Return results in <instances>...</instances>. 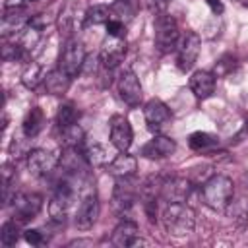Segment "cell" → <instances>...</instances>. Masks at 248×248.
I'll use <instances>...</instances> for the list:
<instances>
[{"mask_svg": "<svg viewBox=\"0 0 248 248\" xmlns=\"http://www.w3.org/2000/svg\"><path fill=\"white\" fill-rule=\"evenodd\" d=\"M43 128H45V112H43V108L41 107H31L29 112L25 114V118H23V124H21L23 136L25 138H35Z\"/></svg>", "mask_w": 248, "mask_h": 248, "instance_id": "7402d4cb", "label": "cell"}, {"mask_svg": "<svg viewBox=\"0 0 248 248\" xmlns=\"http://www.w3.org/2000/svg\"><path fill=\"white\" fill-rule=\"evenodd\" d=\"M72 79H74V78H70L64 70L54 68V70L46 72L45 81H43V87H45V91L50 93V95H64V93L70 89Z\"/></svg>", "mask_w": 248, "mask_h": 248, "instance_id": "44dd1931", "label": "cell"}, {"mask_svg": "<svg viewBox=\"0 0 248 248\" xmlns=\"http://www.w3.org/2000/svg\"><path fill=\"white\" fill-rule=\"evenodd\" d=\"M12 207H14V219L25 223L29 219H35L43 209V196L35 192H19L12 202Z\"/></svg>", "mask_w": 248, "mask_h": 248, "instance_id": "ba28073f", "label": "cell"}, {"mask_svg": "<svg viewBox=\"0 0 248 248\" xmlns=\"http://www.w3.org/2000/svg\"><path fill=\"white\" fill-rule=\"evenodd\" d=\"M244 4H246V6H248V0H246V2H244Z\"/></svg>", "mask_w": 248, "mask_h": 248, "instance_id": "f6af8a7d", "label": "cell"}, {"mask_svg": "<svg viewBox=\"0 0 248 248\" xmlns=\"http://www.w3.org/2000/svg\"><path fill=\"white\" fill-rule=\"evenodd\" d=\"M188 147L192 151H211L219 147V138L209 132H194L188 136Z\"/></svg>", "mask_w": 248, "mask_h": 248, "instance_id": "cb8c5ba5", "label": "cell"}, {"mask_svg": "<svg viewBox=\"0 0 248 248\" xmlns=\"http://www.w3.org/2000/svg\"><path fill=\"white\" fill-rule=\"evenodd\" d=\"M200 46H202V39L196 31H184L178 37L176 43V66L180 72H190L198 60L200 54Z\"/></svg>", "mask_w": 248, "mask_h": 248, "instance_id": "8992f818", "label": "cell"}, {"mask_svg": "<svg viewBox=\"0 0 248 248\" xmlns=\"http://www.w3.org/2000/svg\"><path fill=\"white\" fill-rule=\"evenodd\" d=\"M85 48L83 43L78 41L76 37H70L64 41L60 56H58V68L64 70L70 78H76L78 74H81L83 62H85Z\"/></svg>", "mask_w": 248, "mask_h": 248, "instance_id": "5b68a950", "label": "cell"}, {"mask_svg": "<svg viewBox=\"0 0 248 248\" xmlns=\"http://www.w3.org/2000/svg\"><path fill=\"white\" fill-rule=\"evenodd\" d=\"M48 23H50V19L46 17V14H35V16L29 17V25L35 27V29H39V31H43Z\"/></svg>", "mask_w": 248, "mask_h": 248, "instance_id": "f35d334b", "label": "cell"}, {"mask_svg": "<svg viewBox=\"0 0 248 248\" xmlns=\"http://www.w3.org/2000/svg\"><path fill=\"white\" fill-rule=\"evenodd\" d=\"M236 68V58L232 56V54H225V56H221L217 62H215V66H213V74L219 78V76H227L229 72H232Z\"/></svg>", "mask_w": 248, "mask_h": 248, "instance_id": "1f68e13d", "label": "cell"}, {"mask_svg": "<svg viewBox=\"0 0 248 248\" xmlns=\"http://www.w3.org/2000/svg\"><path fill=\"white\" fill-rule=\"evenodd\" d=\"M79 118V110L74 103H62L58 107V112H56V126L62 130V128H68L72 124H76Z\"/></svg>", "mask_w": 248, "mask_h": 248, "instance_id": "f546056e", "label": "cell"}, {"mask_svg": "<svg viewBox=\"0 0 248 248\" xmlns=\"http://www.w3.org/2000/svg\"><path fill=\"white\" fill-rule=\"evenodd\" d=\"M126 56V41L120 39V37H108L103 46H101V52H99V58H101V66L103 68H110L114 70Z\"/></svg>", "mask_w": 248, "mask_h": 248, "instance_id": "9a60e30c", "label": "cell"}, {"mask_svg": "<svg viewBox=\"0 0 248 248\" xmlns=\"http://www.w3.org/2000/svg\"><path fill=\"white\" fill-rule=\"evenodd\" d=\"M180 31H178V23L172 16L169 14H161L155 17V46L159 52L167 54L170 50L176 48Z\"/></svg>", "mask_w": 248, "mask_h": 248, "instance_id": "52a82bcc", "label": "cell"}, {"mask_svg": "<svg viewBox=\"0 0 248 248\" xmlns=\"http://www.w3.org/2000/svg\"><path fill=\"white\" fill-rule=\"evenodd\" d=\"M23 238H25L31 246H41V244H45V234H43L41 231H37V229H27V231H23Z\"/></svg>", "mask_w": 248, "mask_h": 248, "instance_id": "d590c367", "label": "cell"}, {"mask_svg": "<svg viewBox=\"0 0 248 248\" xmlns=\"http://www.w3.org/2000/svg\"><path fill=\"white\" fill-rule=\"evenodd\" d=\"M234 196V184L225 174H211L202 186H200V198L203 205H207L213 211H227L229 203Z\"/></svg>", "mask_w": 248, "mask_h": 248, "instance_id": "6da1fadb", "label": "cell"}, {"mask_svg": "<svg viewBox=\"0 0 248 248\" xmlns=\"http://www.w3.org/2000/svg\"><path fill=\"white\" fill-rule=\"evenodd\" d=\"M188 85H190V91L196 95V99L203 101V99H209L215 93L217 76L213 72H207V70H198V72L192 74Z\"/></svg>", "mask_w": 248, "mask_h": 248, "instance_id": "e0dca14e", "label": "cell"}, {"mask_svg": "<svg viewBox=\"0 0 248 248\" xmlns=\"http://www.w3.org/2000/svg\"><path fill=\"white\" fill-rule=\"evenodd\" d=\"M110 17H112L110 6H107V4H93L83 14V19L87 25H101V23H107Z\"/></svg>", "mask_w": 248, "mask_h": 248, "instance_id": "f1b7e54d", "label": "cell"}, {"mask_svg": "<svg viewBox=\"0 0 248 248\" xmlns=\"http://www.w3.org/2000/svg\"><path fill=\"white\" fill-rule=\"evenodd\" d=\"M192 180L188 176H169L161 180L159 188V198L165 200L167 203H176V202H186L190 192H192Z\"/></svg>", "mask_w": 248, "mask_h": 248, "instance_id": "9c48e42d", "label": "cell"}, {"mask_svg": "<svg viewBox=\"0 0 248 248\" xmlns=\"http://www.w3.org/2000/svg\"><path fill=\"white\" fill-rule=\"evenodd\" d=\"M83 244H91V240H74L68 246H83Z\"/></svg>", "mask_w": 248, "mask_h": 248, "instance_id": "b9f144b4", "label": "cell"}, {"mask_svg": "<svg viewBox=\"0 0 248 248\" xmlns=\"http://www.w3.org/2000/svg\"><path fill=\"white\" fill-rule=\"evenodd\" d=\"M60 140H62V145L64 147H83L85 145V134L81 130V126L76 122L68 128H62L60 130Z\"/></svg>", "mask_w": 248, "mask_h": 248, "instance_id": "83f0119b", "label": "cell"}, {"mask_svg": "<svg viewBox=\"0 0 248 248\" xmlns=\"http://www.w3.org/2000/svg\"><path fill=\"white\" fill-rule=\"evenodd\" d=\"M207 2V6H209V10L215 14V16H219V14H223V10H225V6H223V2L221 0H205Z\"/></svg>", "mask_w": 248, "mask_h": 248, "instance_id": "60d3db41", "label": "cell"}, {"mask_svg": "<svg viewBox=\"0 0 248 248\" xmlns=\"http://www.w3.org/2000/svg\"><path fill=\"white\" fill-rule=\"evenodd\" d=\"M138 10H140V0H114L110 4V16L122 23L132 21Z\"/></svg>", "mask_w": 248, "mask_h": 248, "instance_id": "603a6c76", "label": "cell"}, {"mask_svg": "<svg viewBox=\"0 0 248 248\" xmlns=\"http://www.w3.org/2000/svg\"><path fill=\"white\" fill-rule=\"evenodd\" d=\"M60 163V157L46 149H31L27 155V169L33 176H46L50 174L56 165Z\"/></svg>", "mask_w": 248, "mask_h": 248, "instance_id": "4fadbf2b", "label": "cell"}, {"mask_svg": "<svg viewBox=\"0 0 248 248\" xmlns=\"http://www.w3.org/2000/svg\"><path fill=\"white\" fill-rule=\"evenodd\" d=\"M136 169H138V161L134 155L126 153V151H120L108 165H107V172L114 178H122V176H132L136 174Z\"/></svg>", "mask_w": 248, "mask_h": 248, "instance_id": "ffe728a7", "label": "cell"}, {"mask_svg": "<svg viewBox=\"0 0 248 248\" xmlns=\"http://www.w3.org/2000/svg\"><path fill=\"white\" fill-rule=\"evenodd\" d=\"M244 217L248 219V202H246V207H244Z\"/></svg>", "mask_w": 248, "mask_h": 248, "instance_id": "7bdbcfd3", "label": "cell"}, {"mask_svg": "<svg viewBox=\"0 0 248 248\" xmlns=\"http://www.w3.org/2000/svg\"><path fill=\"white\" fill-rule=\"evenodd\" d=\"M140 184L141 182L134 174L116 178V184H114V190H112V200H110V205H112L116 215H122V217L128 219V213L132 211V207L136 203V198L140 194Z\"/></svg>", "mask_w": 248, "mask_h": 248, "instance_id": "3957f363", "label": "cell"}, {"mask_svg": "<svg viewBox=\"0 0 248 248\" xmlns=\"http://www.w3.org/2000/svg\"><path fill=\"white\" fill-rule=\"evenodd\" d=\"M116 87H118V95L120 99L128 105V107H138L141 103L143 91H141V83L138 79V76L134 74V70L126 68L120 72L118 79H116Z\"/></svg>", "mask_w": 248, "mask_h": 248, "instance_id": "30bf717a", "label": "cell"}, {"mask_svg": "<svg viewBox=\"0 0 248 248\" xmlns=\"http://www.w3.org/2000/svg\"><path fill=\"white\" fill-rule=\"evenodd\" d=\"M108 130H110V143L118 151H128L132 145V140H134L130 120L124 118L122 114H114L108 122Z\"/></svg>", "mask_w": 248, "mask_h": 248, "instance_id": "5bb4252c", "label": "cell"}, {"mask_svg": "<svg viewBox=\"0 0 248 248\" xmlns=\"http://www.w3.org/2000/svg\"><path fill=\"white\" fill-rule=\"evenodd\" d=\"M170 2H172V0H147V8H149L151 14L161 16V14H167Z\"/></svg>", "mask_w": 248, "mask_h": 248, "instance_id": "8d00e7d4", "label": "cell"}, {"mask_svg": "<svg viewBox=\"0 0 248 248\" xmlns=\"http://www.w3.org/2000/svg\"><path fill=\"white\" fill-rule=\"evenodd\" d=\"M105 27H107V35L108 37H120V39H124V35H126V23H122V21H118L114 17H110L105 23Z\"/></svg>", "mask_w": 248, "mask_h": 248, "instance_id": "d6a6232c", "label": "cell"}, {"mask_svg": "<svg viewBox=\"0 0 248 248\" xmlns=\"http://www.w3.org/2000/svg\"><path fill=\"white\" fill-rule=\"evenodd\" d=\"M246 126H248V116H246Z\"/></svg>", "mask_w": 248, "mask_h": 248, "instance_id": "ee69618b", "label": "cell"}, {"mask_svg": "<svg viewBox=\"0 0 248 248\" xmlns=\"http://www.w3.org/2000/svg\"><path fill=\"white\" fill-rule=\"evenodd\" d=\"M211 176V169L209 167H196V169H192V172H190V180H192V184H203L207 178Z\"/></svg>", "mask_w": 248, "mask_h": 248, "instance_id": "e575fe53", "label": "cell"}, {"mask_svg": "<svg viewBox=\"0 0 248 248\" xmlns=\"http://www.w3.org/2000/svg\"><path fill=\"white\" fill-rule=\"evenodd\" d=\"M0 176H2V184H14V178H16V165L4 163V165H2V170H0Z\"/></svg>", "mask_w": 248, "mask_h": 248, "instance_id": "74e56055", "label": "cell"}, {"mask_svg": "<svg viewBox=\"0 0 248 248\" xmlns=\"http://www.w3.org/2000/svg\"><path fill=\"white\" fill-rule=\"evenodd\" d=\"M99 209H101V205H99L97 194H95V192L85 194V196L81 198V202H79L78 211H76V219H74L76 227H78L79 231H89V229L97 223Z\"/></svg>", "mask_w": 248, "mask_h": 248, "instance_id": "7c38bea8", "label": "cell"}, {"mask_svg": "<svg viewBox=\"0 0 248 248\" xmlns=\"http://www.w3.org/2000/svg\"><path fill=\"white\" fill-rule=\"evenodd\" d=\"M29 2H35V0H29Z\"/></svg>", "mask_w": 248, "mask_h": 248, "instance_id": "bcb514c9", "label": "cell"}, {"mask_svg": "<svg viewBox=\"0 0 248 248\" xmlns=\"http://www.w3.org/2000/svg\"><path fill=\"white\" fill-rule=\"evenodd\" d=\"M143 118H145L147 128L153 134H159L172 120V112H170V108L161 99H149L145 103V107H143Z\"/></svg>", "mask_w": 248, "mask_h": 248, "instance_id": "8fae6325", "label": "cell"}, {"mask_svg": "<svg viewBox=\"0 0 248 248\" xmlns=\"http://www.w3.org/2000/svg\"><path fill=\"white\" fill-rule=\"evenodd\" d=\"M97 70H101V58L99 54H87L85 56V62H83V68H81V74H97Z\"/></svg>", "mask_w": 248, "mask_h": 248, "instance_id": "836d02e7", "label": "cell"}, {"mask_svg": "<svg viewBox=\"0 0 248 248\" xmlns=\"http://www.w3.org/2000/svg\"><path fill=\"white\" fill-rule=\"evenodd\" d=\"M45 76H46L45 68H43L41 64H37V62H31V64L25 68V72L21 74V83H23L27 89H37L39 85H43Z\"/></svg>", "mask_w": 248, "mask_h": 248, "instance_id": "4316f807", "label": "cell"}, {"mask_svg": "<svg viewBox=\"0 0 248 248\" xmlns=\"http://www.w3.org/2000/svg\"><path fill=\"white\" fill-rule=\"evenodd\" d=\"M83 153H85V159L91 167H101V165H108L112 159H110V151L108 147H105L103 143H89V145H83Z\"/></svg>", "mask_w": 248, "mask_h": 248, "instance_id": "484cf974", "label": "cell"}, {"mask_svg": "<svg viewBox=\"0 0 248 248\" xmlns=\"http://www.w3.org/2000/svg\"><path fill=\"white\" fill-rule=\"evenodd\" d=\"M76 21H78V12H76V4H66L64 10L58 16V29L60 35H64L66 39L74 37L76 31Z\"/></svg>", "mask_w": 248, "mask_h": 248, "instance_id": "d4e9b609", "label": "cell"}, {"mask_svg": "<svg viewBox=\"0 0 248 248\" xmlns=\"http://www.w3.org/2000/svg\"><path fill=\"white\" fill-rule=\"evenodd\" d=\"M74 198H76V188H74L70 178H64V180L56 182V186L52 190L50 203H48V213H50V219L54 223H64L66 221Z\"/></svg>", "mask_w": 248, "mask_h": 248, "instance_id": "277c9868", "label": "cell"}, {"mask_svg": "<svg viewBox=\"0 0 248 248\" xmlns=\"http://www.w3.org/2000/svg\"><path fill=\"white\" fill-rule=\"evenodd\" d=\"M176 149V141L169 136H161V134H155L141 149L140 153L145 157V159H165L169 155H172Z\"/></svg>", "mask_w": 248, "mask_h": 248, "instance_id": "2e32d148", "label": "cell"}, {"mask_svg": "<svg viewBox=\"0 0 248 248\" xmlns=\"http://www.w3.org/2000/svg\"><path fill=\"white\" fill-rule=\"evenodd\" d=\"M27 4H29V0H6L4 8L6 10H23Z\"/></svg>", "mask_w": 248, "mask_h": 248, "instance_id": "ab89813d", "label": "cell"}, {"mask_svg": "<svg viewBox=\"0 0 248 248\" xmlns=\"http://www.w3.org/2000/svg\"><path fill=\"white\" fill-rule=\"evenodd\" d=\"M138 234H140V232H138L136 221L124 217V219L114 227L112 236H110V244L116 246V248H132V244H134V240L138 238Z\"/></svg>", "mask_w": 248, "mask_h": 248, "instance_id": "ac0fdd59", "label": "cell"}, {"mask_svg": "<svg viewBox=\"0 0 248 248\" xmlns=\"http://www.w3.org/2000/svg\"><path fill=\"white\" fill-rule=\"evenodd\" d=\"M27 25H29V17L23 14V10H6L2 16L0 31H2V37L8 39L16 33L19 35Z\"/></svg>", "mask_w": 248, "mask_h": 248, "instance_id": "d6986e66", "label": "cell"}, {"mask_svg": "<svg viewBox=\"0 0 248 248\" xmlns=\"http://www.w3.org/2000/svg\"><path fill=\"white\" fill-rule=\"evenodd\" d=\"M161 219H163L165 231L172 236H186L194 232V227H196V213L184 202L167 203L163 207Z\"/></svg>", "mask_w": 248, "mask_h": 248, "instance_id": "7a4b0ae2", "label": "cell"}, {"mask_svg": "<svg viewBox=\"0 0 248 248\" xmlns=\"http://www.w3.org/2000/svg\"><path fill=\"white\" fill-rule=\"evenodd\" d=\"M19 221L12 219V221H6L2 227H0V244L2 246H14L17 240H19Z\"/></svg>", "mask_w": 248, "mask_h": 248, "instance_id": "4dcf8cb0", "label": "cell"}]
</instances>
